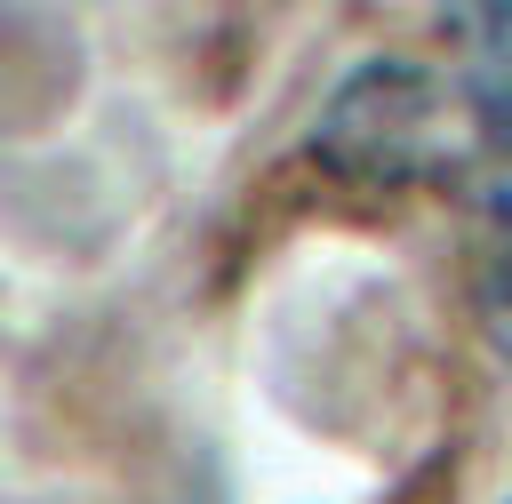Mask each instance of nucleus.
I'll return each mask as SVG.
<instances>
[{"mask_svg": "<svg viewBox=\"0 0 512 504\" xmlns=\"http://www.w3.org/2000/svg\"><path fill=\"white\" fill-rule=\"evenodd\" d=\"M472 136H480L472 88H448L432 64H408V56H368L328 88L304 152L336 184L408 192V184L456 176L472 160Z\"/></svg>", "mask_w": 512, "mask_h": 504, "instance_id": "nucleus-1", "label": "nucleus"}, {"mask_svg": "<svg viewBox=\"0 0 512 504\" xmlns=\"http://www.w3.org/2000/svg\"><path fill=\"white\" fill-rule=\"evenodd\" d=\"M456 32L472 40V104L496 136H512V0H448Z\"/></svg>", "mask_w": 512, "mask_h": 504, "instance_id": "nucleus-3", "label": "nucleus"}, {"mask_svg": "<svg viewBox=\"0 0 512 504\" xmlns=\"http://www.w3.org/2000/svg\"><path fill=\"white\" fill-rule=\"evenodd\" d=\"M472 312L512 360V184H488L472 208Z\"/></svg>", "mask_w": 512, "mask_h": 504, "instance_id": "nucleus-2", "label": "nucleus"}]
</instances>
